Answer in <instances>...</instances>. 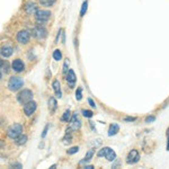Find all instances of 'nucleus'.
<instances>
[{
  "label": "nucleus",
  "instance_id": "c85d7f7f",
  "mask_svg": "<svg viewBox=\"0 0 169 169\" xmlns=\"http://www.w3.org/2000/svg\"><path fill=\"white\" fill-rule=\"evenodd\" d=\"M88 103H89V105H90L91 107H95V108H96V104H95V102L91 98L88 99Z\"/></svg>",
  "mask_w": 169,
  "mask_h": 169
},
{
  "label": "nucleus",
  "instance_id": "72a5a7b5",
  "mask_svg": "<svg viewBox=\"0 0 169 169\" xmlns=\"http://www.w3.org/2000/svg\"><path fill=\"white\" fill-rule=\"evenodd\" d=\"M85 168H86V169H91V168H94V167H93V166H86Z\"/></svg>",
  "mask_w": 169,
  "mask_h": 169
},
{
  "label": "nucleus",
  "instance_id": "0eeeda50",
  "mask_svg": "<svg viewBox=\"0 0 169 169\" xmlns=\"http://www.w3.org/2000/svg\"><path fill=\"white\" fill-rule=\"evenodd\" d=\"M29 33L27 31H20L18 34H17V39L20 44H27L29 42Z\"/></svg>",
  "mask_w": 169,
  "mask_h": 169
},
{
  "label": "nucleus",
  "instance_id": "dca6fc26",
  "mask_svg": "<svg viewBox=\"0 0 169 169\" xmlns=\"http://www.w3.org/2000/svg\"><path fill=\"white\" fill-rule=\"evenodd\" d=\"M26 141H27V137L24 135V134H20L18 138L15 139V143L17 146H23V144L26 143Z\"/></svg>",
  "mask_w": 169,
  "mask_h": 169
},
{
  "label": "nucleus",
  "instance_id": "4468645a",
  "mask_svg": "<svg viewBox=\"0 0 169 169\" xmlns=\"http://www.w3.org/2000/svg\"><path fill=\"white\" fill-rule=\"evenodd\" d=\"M12 54V49L10 46H2L1 47V55L4 58H9Z\"/></svg>",
  "mask_w": 169,
  "mask_h": 169
},
{
  "label": "nucleus",
  "instance_id": "5701e85b",
  "mask_svg": "<svg viewBox=\"0 0 169 169\" xmlns=\"http://www.w3.org/2000/svg\"><path fill=\"white\" fill-rule=\"evenodd\" d=\"M76 98H77V100H80V99L83 98V89H81V88H78V89H77Z\"/></svg>",
  "mask_w": 169,
  "mask_h": 169
},
{
  "label": "nucleus",
  "instance_id": "9d476101",
  "mask_svg": "<svg viewBox=\"0 0 169 169\" xmlns=\"http://www.w3.org/2000/svg\"><path fill=\"white\" fill-rule=\"evenodd\" d=\"M80 126H81V122L79 121V118L77 117V115H73L72 118H71V123L70 125H69V130H72V131H77L78 129H80Z\"/></svg>",
  "mask_w": 169,
  "mask_h": 169
},
{
  "label": "nucleus",
  "instance_id": "6e6552de",
  "mask_svg": "<svg viewBox=\"0 0 169 169\" xmlns=\"http://www.w3.org/2000/svg\"><path fill=\"white\" fill-rule=\"evenodd\" d=\"M36 107H37V104L32 100V102L25 104V106H24V112H25V114L27 115V116H31V115L36 110Z\"/></svg>",
  "mask_w": 169,
  "mask_h": 169
},
{
  "label": "nucleus",
  "instance_id": "a878e982",
  "mask_svg": "<svg viewBox=\"0 0 169 169\" xmlns=\"http://www.w3.org/2000/svg\"><path fill=\"white\" fill-rule=\"evenodd\" d=\"M78 151H79L78 147H73V148H70V149L68 150V154H73L76 152H78Z\"/></svg>",
  "mask_w": 169,
  "mask_h": 169
},
{
  "label": "nucleus",
  "instance_id": "cd10ccee",
  "mask_svg": "<svg viewBox=\"0 0 169 169\" xmlns=\"http://www.w3.org/2000/svg\"><path fill=\"white\" fill-rule=\"evenodd\" d=\"M154 120H156V117H154V116H149V117H147V118H146V122H147V123L154 122Z\"/></svg>",
  "mask_w": 169,
  "mask_h": 169
},
{
  "label": "nucleus",
  "instance_id": "b1692460",
  "mask_svg": "<svg viewBox=\"0 0 169 169\" xmlns=\"http://www.w3.org/2000/svg\"><path fill=\"white\" fill-rule=\"evenodd\" d=\"M87 7H88V2L87 1H85L83 4V7H81V12H80V15L83 16L85 15V12H87Z\"/></svg>",
  "mask_w": 169,
  "mask_h": 169
},
{
  "label": "nucleus",
  "instance_id": "9b49d317",
  "mask_svg": "<svg viewBox=\"0 0 169 169\" xmlns=\"http://www.w3.org/2000/svg\"><path fill=\"white\" fill-rule=\"evenodd\" d=\"M12 67L14 69V71H16V72H22L24 70V68H25V64H24V62L20 59H16L12 61Z\"/></svg>",
  "mask_w": 169,
  "mask_h": 169
},
{
  "label": "nucleus",
  "instance_id": "c756f323",
  "mask_svg": "<svg viewBox=\"0 0 169 169\" xmlns=\"http://www.w3.org/2000/svg\"><path fill=\"white\" fill-rule=\"evenodd\" d=\"M167 150L169 151V127L167 130Z\"/></svg>",
  "mask_w": 169,
  "mask_h": 169
},
{
  "label": "nucleus",
  "instance_id": "393cba45",
  "mask_svg": "<svg viewBox=\"0 0 169 169\" xmlns=\"http://www.w3.org/2000/svg\"><path fill=\"white\" fill-rule=\"evenodd\" d=\"M83 115L85 116V117H91L93 116V112L91 110H83Z\"/></svg>",
  "mask_w": 169,
  "mask_h": 169
},
{
  "label": "nucleus",
  "instance_id": "1a4fd4ad",
  "mask_svg": "<svg viewBox=\"0 0 169 169\" xmlns=\"http://www.w3.org/2000/svg\"><path fill=\"white\" fill-rule=\"evenodd\" d=\"M140 159V154L138 150H131V152L127 156V164H135Z\"/></svg>",
  "mask_w": 169,
  "mask_h": 169
},
{
  "label": "nucleus",
  "instance_id": "473e14b6",
  "mask_svg": "<svg viewBox=\"0 0 169 169\" xmlns=\"http://www.w3.org/2000/svg\"><path fill=\"white\" fill-rule=\"evenodd\" d=\"M12 167H18V168H22V165H20V164H15V165H12Z\"/></svg>",
  "mask_w": 169,
  "mask_h": 169
},
{
  "label": "nucleus",
  "instance_id": "2f4dec72",
  "mask_svg": "<svg viewBox=\"0 0 169 169\" xmlns=\"http://www.w3.org/2000/svg\"><path fill=\"white\" fill-rule=\"evenodd\" d=\"M125 121H127V122H132V121H135V118L134 117H126Z\"/></svg>",
  "mask_w": 169,
  "mask_h": 169
},
{
  "label": "nucleus",
  "instance_id": "f3484780",
  "mask_svg": "<svg viewBox=\"0 0 169 169\" xmlns=\"http://www.w3.org/2000/svg\"><path fill=\"white\" fill-rule=\"evenodd\" d=\"M118 131H120V126H118L117 124H113V125H110V130H108V135H110V137L115 135Z\"/></svg>",
  "mask_w": 169,
  "mask_h": 169
},
{
  "label": "nucleus",
  "instance_id": "6ab92c4d",
  "mask_svg": "<svg viewBox=\"0 0 169 169\" xmlns=\"http://www.w3.org/2000/svg\"><path fill=\"white\" fill-rule=\"evenodd\" d=\"M93 156H94V150H89L88 152H87L86 154V157H85V159L83 160H81V164H83V162H87V161H89L91 158H93Z\"/></svg>",
  "mask_w": 169,
  "mask_h": 169
},
{
  "label": "nucleus",
  "instance_id": "f03ea898",
  "mask_svg": "<svg viewBox=\"0 0 169 169\" xmlns=\"http://www.w3.org/2000/svg\"><path fill=\"white\" fill-rule=\"evenodd\" d=\"M17 99H18V102L20 104L25 105V104L33 100V93L31 90H28V89H24L17 95Z\"/></svg>",
  "mask_w": 169,
  "mask_h": 169
},
{
  "label": "nucleus",
  "instance_id": "423d86ee",
  "mask_svg": "<svg viewBox=\"0 0 169 169\" xmlns=\"http://www.w3.org/2000/svg\"><path fill=\"white\" fill-rule=\"evenodd\" d=\"M32 33H33V35L35 36L36 39H44L47 35V31L43 26H36V27H34Z\"/></svg>",
  "mask_w": 169,
  "mask_h": 169
},
{
  "label": "nucleus",
  "instance_id": "4be33fe9",
  "mask_svg": "<svg viewBox=\"0 0 169 169\" xmlns=\"http://www.w3.org/2000/svg\"><path fill=\"white\" fill-rule=\"evenodd\" d=\"M53 58H54V60H56V61H59V60L62 59V53H61V51H60V50H55V51L53 52Z\"/></svg>",
  "mask_w": 169,
  "mask_h": 169
},
{
  "label": "nucleus",
  "instance_id": "aec40b11",
  "mask_svg": "<svg viewBox=\"0 0 169 169\" xmlns=\"http://www.w3.org/2000/svg\"><path fill=\"white\" fill-rule=\"evenodd\" d=\"M55 2V0H39V4L44 7H50Z\"/></svg>",
  "mask_w": 169,
  "mask_h": 169
},
{
  "label": "nucleus",
  "instance_id": "2eb2a0df",
  "mask_svg": "<svg viewBox=\"0 0 169 169\" xmlns=\"http://www.w3.org/2000/svg\"><path fill=\"white\" fill-rule=\"evenodd\" d=\"M52 87H53V89H54L56 96H58L59 98H61V87H60L59 80H54V81L52 83Z\"/></svg>",
  "mask_w": 169,
  "mask_h": 169
},
{
  "label": "nucleus",
  "instance_id": "39448f33",
  "mask_svg": "<svg viewBox=\"0 0 169 169\" xmlns=\"http://www.w3.org/2000/svg\"><path fill=\"white\" fill-rule=\"evenodd\" d=\"M51 16V12H47V10H39L35 14V19L37 23H46L49 18Z\"/></svg>",
  "mask_w": 169,
  "mask_h": 169
},
{
  "label": "nucleus",
  "instance_id": "7c9ffc66",
  "mask_svg": "<svg viewBox=\"0 0 169 169\" xmlns=\"http://www.w3.org/2000/svg\"><path fill=\"white\" fill-rule=\"evenodd\" d=\"M47 129H49V125H46V126H45V129H44V131H43V134H42V138H44V137H45V135H46Z\"/></svg>",
  "mask_w": 169,
  "mask_h": 169
},
{
  "label": "nucleus",
  "instance_id": "f8f14e48",
  "mask_svg": "<svg viewBox=\"0 0 169 169\" xmlns=\"http://www.w3.org/2000/svg\"><path fill=\"white\" fill-rule=\"evenodd\" d=\"M25 10L27 14L29 15H34L36 12H39V9H37V6H36L35 2H28L26 6H25Z\"/></svg>",
  "mask_w": 169,
  "mask_h": 169
},
{
  "label": "nucleus",
  "instance_id": "a211bd4d",
  "mask_svg": "<svg viewBox=\"0 0 169 169\" xmlns=\"http://www.w3.org/2000/svg\"><path fill=\"white\" fill-rule=\"evenodd\" d=\"M55 108H56V100L53 97H51L50 100H49V110L51 112H54Z\"/></svg>",
  "mask_w": 169,
  "mask_h": 169
},
{
  "label": "nucleus",
  "instance_id": "20e7f679",
  "mask_svg": "<svg viewBox=\"0 0 169 169\" xmlns=\"http://www.w3.org/2000/svg\"><path fill=\"white\" fill-rule=\"evenodd\" d=\"M97 156H98V157H105L108 161H114L115 159H116V154H115L110 148H108V147L103 148L102 150H99Z\"/></svg>",
  "mask_w": 169,
  "mask_h": 169
},
{
  "label": "nucleus",
  "instance_id": "bb28decb",
  "mask_svg": "<svg viewBox=\"0 0 169 169\" xmlns=\"http://www.w3.org/2000/svg\"><path fill=\"white\" fill-rule=\"evenodd\" d=\"M69 67V61L68 60H66V62H64V66H63V72H67V68Z\"/></svg>",
  "mask_w": 169,
  "mask_h": 169
},
{
  "label": "nucleus",
  "instance_id": "412c9836",
  "mask_svg": "<svg viewBox=\"0 0 169 169\" xmlns=\"http://www.w3.org/2000/svg\"><path fill=\"white\" fill-rule=\"evenodd\" d=\"M70 117H71V112L68 110H66V112H64V114L62 115L61 120H62L63 122H68V121L70 120Z\"/></svg>",
  "mask_w": 169,
  "mask_h": 169
},
{
  "label": "nucleus",
  "instance_id": "7ed1b4c3",
  "mask_svg": "<svg viewBox=\"0 0 169 169\" xmlns=\"http://www.w3.org/2000/svg\"><path fill=\"white\" fill-rule=\"evenodd\" d=\"M24 85L23 79L19 77H12L8 81V87L12 91H17L18 89H20Z\"/></svg>",
  "mask_w": 169,
  "mask_h": 169
},
{
  "label": "nucleus",
  "instance_id": "f257e3e1",
  "mask_svg": "<svg viewBox=\"0 0 169 169\" xmlns=\"http://www.w3.org/2000/svg\"><path fill=\"white\" fill-rule=\"evenodd\" d=\"M7 134L10 139L15 140L16 138L19 137L20 134H23V126L20 125V124H18V123H14L12 125H10L8 127Z\"/></svg>",
  "mask_w": 169,
  "mask_h": 169
},
{
  "label": "nucleus",
  "instance_id": "ddd939ff",
  "mask_svg": "<svg viewBox=\"0 0 169 169\" xmlns=\"http://www.w3.org/2000/svg\"><path fill=\"white\" fill-rule=\"evenodd\" d=\"M76 75L75 72H73V70L72 69H70V70L68 71V76H67V81L68 83H69V86L72 88V87H75V83H76Z\"/></svg>",
  "mask_w": 169,
  "mask_h": 169
}]
</instances>
